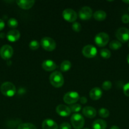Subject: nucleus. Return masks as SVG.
Listing matches in <instances>:
<instances>
[{
  "label": "nucleus",
  "mask_w": 129,
  "mask_h": 129,
  "mask_svg": "<svg viewBox=\"0 0 129 129\" xmlns=\"http://www.w3.org/2000/svg\"><path fill=\"white\" fill-rule=\"evenodd\" d=\"M56 112L59 115L63 117H68L71 114V110L70 108L64 105H59L56 107Z\"/></svg>",
  "instance_id": "f8f14e48"
},
{
  "label": "nucleus",
  "mask_w": 129,
  "mask_h": 129,
  "mask_svg": "<svg viewBox=\"0 0 129 129\" xmlns=\"http://www.w3.org/2000/svg\"><path fill=\"white\" fill-rule=\"evenodd\" d=\"M82 113L89 118H93L96 115V110L92 107H85L82 110Z\"/></svg>",
  "instance_id": "f3484780"
},
{
  "label": "nucleus",
  "mask_w": 129,
  "mask_h": 129,
  "mask_svg": "<svg viewBox=\"0 0 129 129\" xmlns=\"http://www.w3.org/2000/svg\"><path fill=\"white\" fill-rule=\"evenodd\" d=\"M110 48L112 50H118V49H120L122 46V44L118 40H112L110 44Z\"/></svg>",
  "instance_id": "4be33fe9"
},
{
  "label": "nucleus",
  "mask_w": 129,
  "mask_h": 129,
  "mask_svg": "<svg viewBox=\"0 0 129 129\" xmlns=\"http://www.w3.org/2000/svg\"><path fill=\"white\" fill-rule=\"evenodd\" d=\"M123 2L125 3H126V4H128V5H129V1H126V0H125V1H123Z\"/></svg>",
  "instance_id": "4c0bfd02"
},
{
  "label": "nucleus",
  "mask_w": 129,
  "mask_h": 129,
  "mask_svg": "<svg viewBox=\"0 0 129 129\" xmlns=\"http://www.w3.org/2000/svg\"><path fill=\"white\" fill-rule=\"evenodd\" d=\"M128 11H129V7H128Z\"/></svg>",
  "instance_id": "a19ab883"
},
{
  "label": "nucleus",
  "mask_w": 129,
  "mask_h": 129,
  "mask_svg": "<svg viewBox=\"0 0 129 129\" xmlns=\"http://www.w3.org/2000/svg\"><path fill=\"white\" fill-rule=\"evenodd\" d=\"M43 69L46 71H52L56 69V64L50 59L44 60L42 64Z\"/></svg>",
  "instance_id": "ddd939ff"
},
{
  "label": "nucleus",
  "mask_w": 129,
  "mask_h": 129,
  "mask_svg": "<svg viewBox=\"0 0 129 129\" xmlns=\"http://www.w3.org/2000/svg\"><path fill=\"white\" fill-rule=\"evenodd\" d=\"M63 17L67 21L70 23H74L77 18V14L72 9H65L63 11Z\"/></svg>",
  "instance_id": "6e6552de"
},
{
  "label": "nucleus",
  "mask_w": 129,
  "mask_h": 129,
  "mask_svg": "<svg viewBox=\"0 0 129 129\" xmlns=\"http://www.w3.org/2000/svg\"><path fill=\"white\" fill-rule=\"evenodd\" d=\"M80 103H82V104H85V103H86L87 102V98L84 96L81 97V98H80Z\"/></svg>",
  "instance_id": "72a5a7b5"
},
{
  "label": "nucleus",
  "mask_w": 129,
  "mask_h": 129,
  "mask_svg": "<svg viewBox=\"0 0 129 129\" xmlns=\"http://www.w3.org/2000/svg\"><path fill=\"white\" fill-rule=\"evenodd\" d=\"M16 2L18 6L24 10L30 9L35 4L34 1H27V0H18Z\"/></svg>",
  "instance_id": "2eb2a0df"
},
{
  "label": "nucleus",
  "mask_w": 129,
  "mask_h": 129,
  "mask_svg": "<svg viewBox=\"0 0 129 129\" xmlns=\"http://www.w3.org/2000/svg\"><path fill=\"white\" fill-rule=\"evenodd\" d=\"M39 46H40L39 43L38 42V41H37L36 40H32L29 44V48H30L31 50H37V49H39Z\"/></svg>",
  "instance_id": "a878e982"
},
{
  "label": "nucleus",
  "mask_w": 129,
  "mask_h": 129,
  "mask_svg": "<svg viewBox=\"0 0 129 129\" xmlns=\"http://www.w3.org/2000/svg\"><path fill=\"white\" fill-rule=\"evenodd\" d=\"M59 129H72V127L69 123L63 122L59 125Z\"/></svg>",
  "instance_id": "2f4dec72"
},
{
  "label": "nucleus",
  "mask_w": 129,
  "mask_h": 129,
  "mask_svg": "<svg viewBox=\"0 0 129 129\" xmlns=\"http://www.w3.org/2000/svg\"><path fill=\"white\" fill-rule=\"evenodd\" d=\"M93 16L97 21H103L106 18V13L102 10H97L94 13Z\"/></svg>",
  "instance_id": "aec40b11"
},
{
  "label": "nucleus",
  "mask_w": 129,
  "mask_h": 129,
  "mask_svg": "<svg viewBox=\"0 0 129 129\" xmlns=\"http://www.w3.org/2000/svg\"><path fill=\"white\" fill-rule=\"evenodd\" d=\"M17 129H37V128L32 123H24L19 125Z\"/></svg>",
  "instance_id": "5701e85b"
},
{
  "label": "nucleus",
  "mask_w": 129,
  "mask_h": 129,
  "mask_svg": "<svg viewBox=\"0 0 129 129\" xmlns=\"http://www.w3.org/2000/svg\"><path fill=\"white\" fill-rule=\"evenodd\" d=\"M40 45L44 50L51 52L55 49L56 44L55 41L50 37H44L40 40Z\"/></svg>",
  "instance_id": "20e7f679"
},
{
  "label": "nucleus",
  "mask_w": 129,
  "mask_h": 129,
  "mask_svg": "<svg viewBox=\"0 0 129 129\" xmlns=\"http://www.w3.org/2000/svg\"><path fill=\"white\" fill-rule=\"evenodd\" d=\"M111 87H112V83L110 81H105L102 84V88L104 90H109V89H111Z\"/></svg>",
  "instance_id": "c85d7f7f"
},
{
  "label": "nucleus",
  "mask_w": 129,
  "mask_h": 129,
  "mask_svg": "<svg viewBox=\"0 0 129 129\" xmlns=\"http://www.w3.org/2000/svg\"><path fill=\"white\" fill-rule=\"evenodd\" d=\"M100 54L104 59H109L111 57V52L107 49H101L100 51Z\"/></svg>",
  "instance_id": "393cba45"
},
{
  "label": "nucleus",
  "mask_w": 129,
  "mask_h": 129,
  "mask_svg": "<svg viewBox=\"0 0 129 129\" xmlns=\"http://www.w3.org/2000/svg\"><path fill=\"white\" fill-rule=\"evenodd\" d=\"M128 47H129V43H128Z\"/></svg>",
  "instance_id": "ea45409f"
},
{
  "label": "nucleus",
  "mask_w": 129,
  "mask_h": 129,
  "mask_svg": "<svg viewBox=\"0 0 129 129\" xmlns=\"http://www.w3.org/2000/svg\"><path fill=\"white\" fill-rule=\"evenodd\" d=\"M1 92L3 95L8 97H12L16 93V88L13 83L5 82L1 86Z\"/></svg>",
  "instance_id": "f03ea898"
},
{
  "label": "nucleus",
  "mask_w": 129,
  "mask_h": 129,
  "mask_svg": "<svg viewBox=\"0 0 129 129\" xmlns=\"http://www.w3.org/2000/svg\"><path fill=\"white\" fill-rule=\"evenodd\" d=\"M20 37V33L16 30H11L8 32L6 38L11 42H16Z\"/></svg>",
  "instance_id": "4468645a"
},
{
  "label": "nucleus",
  "mask_w": 129,
  "mask_h": 129,
  "mask_svg": "<svg viewBox=\"0 0 129 129\" xmlns=\"http://www.w3.org/2000/svg\"><path fill=\"white\" fill-rule=\"evenodd\" d=\"M110 40V37L107 34L104 32H101L97 34L94 37V42L99 47H104L108 44Z\"/></svg>",
  "instance_id": "423d86ee"
},
{
  "label": "nucleus",
  "mask_w": 129,
  "mask_h": 129,
  "mask_svg": "<svg viewBox=\"0 0 129 129\" xmlns=\"http://www.w3.org/2000/svg\"><path fill=\"white\" fill-rule=\"evenodd\" d=\"M80 99L79 94L75 91H70L66 93L63 96V101L68 105L75 104Z\"/></svg>",
  "instance_id": "0eeeda50"
},
{
  "label": "nucleus",
  "mask_w": 129,
  "mask_h": 129,
  "mask_svg": "<svg viewBox=\"0 0 129 129\" xmlns=\"http://www.w3.org/2000/svg\"><path fill=\"white\" fill-rule=\"evenodd\" d=\"M79 18L82 20H88L92 17V10L88 6H84L82 8L78 13Z\"/></svg>",
  "instance_id": "9b49d317"
},
{
  "label": "nucleus",
  "mask_w": 129,
  "mask_h": 129,
  "mask_svg": "<svg viewBox=\"0 0 129 129\" xmlns=\"http://www.w3.org/2000/svg\"><path fill=\"white\" fill-rule=\"evenodd\" d=\"M13 54V49L10 45H5L0 49V55L5 60H8L12 57Z\"/></svg>",
  "instance_id": "9d476101"
},
{
  "label": "nucleus",
  "mask_w": 129,
  "mask_h": 129,
  "mask_svg": "<svg viewBox=\"0 0 129 129\" xmlns=\"http://www.w3.org/2000/svg\"><path fill=\"white\" fill-rule=\"evenodd\" d=\"M83 129H89L88 128H83Z\"/></svg>",
  "instance_id": "58836bf2"
},
{
  "label": "nucleus",
  "mask_w": 129,
  "mask_h": 129,
  "mask_svg": "<svg viewBox=\"0 0 129 129\" xmlns=\"http://www.w3.org/2000/svg\"><path fill=\"white\" fill-rule=\"evenodd\" d=\"M99 115L102 118H107L110 115V112L106 108H102L99 110Z\"/></svg>",
  "instance_id": "b1692460"
},
{
  "label": "nucleus",
  "mask_w": 129,
  "mask_h": 129,
  "mask_svg": "<svg viewBox=\"0 0 129 129\" xmlns=\"http://www.w3.org/2000/svg\"><path fill=\"white\" fill-rule=\"evenodd\" d=\"M70 109L72 112H78L81 110V106L78 104H73L70 106Z\"/></svg>",
  "instance_id": "cd10ccee"
},
{
  "label": "nucleus",
  "mask_w": 129,
  "mask_h": 129,
  "mask_svg": "<svg viewBox=\"0 0 129 129\" xmlns=\"http://www.w3.org/2000/svg\"><path fill=\"white\" fill-rule=\"evenodd\" d=\"M123 93L125 96L129 97V83H126L125 84L123 88Z\"/></svg>",
  "instance_id": "7c9ffc66"
},
{
  "label": "nucleus",
  "mask_w": 129,
  "mask_h": 129,
  "mask_svg": "<svg viewBox=\"0 0 129 129\" xmlns=\"http://www.w3.org/2000/svg\"><path fill=\"white\" fill-rule=\"evenodd\" d=\"M110 129H120V128L116 125H113V126H111V127L110 128Z\"/></svg>",
  "instance_id": "c9c22d12"
},
{
  "label": "nucleus",
  "mask_w": 129,
  "mask_h": 129,
  "mask_svg": "<svg viewBox=\"0 0 129 129\" xmlns=\"http://www.w3.org/2000/svg\"><path fill=\"white\" fill-rule=\"evenodd\" d=\"M107 123L104 120L101 119H97L92 123L93 129H106Z\"/></svg>",
  "instance_id": "6ab92c4d"
},
{
  "label": "nucleus",
  "mask_w": 129,
  "mask_h": 129,
  "mask_svg": "<svg viewBox=\"0 0 129 129\" xmlns=\"http://www.w3.org/2000/svg\"><path fill=\"white\" fill-rule=\"evenodd\" d=\"M126 60H127V62L128 63V64H129V54H128L127 57H126Z\"/></svg>",
  "instance_id": "e433bc0d"
},
{
  "label": "nucleus",
  "mask_w": 129,
  "mask_h": 129,
  "mask_svg": "<svg viewBox=\"0 0 129 129\" xmlns=\"http://www.w3.org/2000/svg\"><path fill=\"white\" fill-rule=\"evenodd\" d=\"M97 52V49L92 45H87L82 49V54L87 58H93Z\"/></svg>",
  "instance_id": "1a4fd4ad"
},
{
  "label": "nucleus",
  "mask_w": 129,
  "mask_h": 129,
  "mask_svg": "<svg viewBox=\"0 0 129 129\" xmlns=\"http://www.w3.org/2000/svg\"><path fill=\"white\" fill-rule=\"evenodd\" d=\"M18 25V21L15 18H13L9 19V20L8 21V25L10 28H15L17 27Z\"/></svg>",
  "instance_id": "bb28decb"
},
{
  "label": "nucleus",
  "mask_w": 129,
  "mask_h": 129,
  "mask_svg": "<svg viewBox=\"0 0 129 129\" xmlns=\"http://www.w3.org/2000/svg\"><path fill=\"white\" fill-rule=\"evenodd\" d=\"M5 22H4V21L3 20H1V19H0V31L1 30H2L4 28V27H5Z\"/></svg>",
  "instance_id": "f704fd0d"
},
{
  "label": "nucleus",
  "mask_w": 129,
  "mask_h": 129,
  "mask_svg": "<svg viewBox=\"0 0 129 129\" xmlns=\"http://www.w3.org/2000/svg\"><path fill=\"white\" fill-rule=\"evenodd\" d=\"M121 21L124 23H129V15L127 14L123 15L121 16Z\"/></svg>",
  "instance_id": "473e14b6"
},
{
  "label": "nucleus",
  "mask_w": 129,
  "mask_h": 129,
  "mask_svg": "<svg viewBox=\"0 0 129 129\" xmlns=\"http://www.w3.org/2000/svg\"><path fill=\"white\" fill-rule=\"evenodd\" d=\"M42 129H58V125L54 120L51 119H46L42 124Z\"/></svg>",
  "instance_id": "a211bd4d"
},
{
  "label": "nucleus",
  "mask_w": 129,
  "mask_h": 129,
  "mask_svg": "<svg viewBox=\"0 0 129 129\" xmlns=\"http://www.w3.org/2000/svg\"><path fill=\"white\" fill-rule=\"evenodd\" d=\"M81 25L78 22H74L73 24H72V29L74 31H76V32H79L81 30Z\"/></svg>",
  "instance_id": "c756f323"
},
{
  "label": "nucleus",
  "mask_w": 129,
  "mask_h": 129,
  "mask_svg": "<svg viewBox=\"0 0 129 129\" xmlns=\"http://www.w3.org/2000/svg\"><path fill=\"white\" fill-rule=\"evenodd\" d=\"M72 67V64L69 60H64L63 62L61 64L60 69L62 72H67Z\"/></svg>",
  "instance_id": "412c9836"
},
{
  "label": "nucleus",
  "mask_w": 129,
  "mask_h": 129,
  "mask_svg": "<svg viewBox=\"0 0 129 129\" xmlns=\"http://www.w3.org/2000/svg\"><path fill=\"white\" fill-rule=\"evenodd\" d=\"M102 95V91L99 88H94L90 91L89 96L90 98L93 100H98L101 98Z\"/></svg>",
  "instance_id": "dca6fc26"
},
{
  "label": "nucleus",
  "mask_w": 129,
  "mask_h": 129,
  "mask_svg": "<svg viewBox=\"0 0 129 129\" xmlns=\"http://www.w3.org/2000/svg\"><path fill=\"white\" fill-rule=\"evenodd\" d=\"M71 123L75 129H82L85 124L84 118L80 114H73L71 117Z\"/></svg>",
  "instance_id": "7ed1b4c3"
},
{
  "label": "nucleus",
  "mask_w": 129,
  "mask_h": 129,
  "mask_svg": "<svg viewBox=\"0 0 129 129\" xmlns=\"http://www.w3.org/2000/svg\"><path fill=\"white\" fill-rule=\"evenodd\" d=\"M116 37L121 43H125L129 40V30L126 28H120L116 31Z\"/></svg>",
  "instance_id": "39448f33"
},
{
  "label": "nucleus",
  "mask_w": 129,
  "mask_h": 129,
  "mask_svg": "<svg viewBox=\"0 0 129 129\" xmlns=\"http://www.w3.org/2000/svg\"><path fill=\"white\" fill-rule=\"evenodd\" d=\"M49 81L53 86L60 88L64 84V78L60 72L54 71L49 76Z\"/></svg>",
  "instance_id": "f257e3e1"
}]
</instances>
